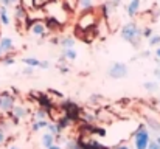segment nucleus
<instances>
[{"instance_id":"nucleus-47","label":"nucleus","mask_w":160,"mask_h":149,"mask_svg":"<svg viewBox=\"0 0 160 149\" xmlns=\"http://www.w3.org/2000/svg\"><path fill=\"white\" fill-rule=\"evenodd\" d=\"M159 102H160V99H159Z\"/></svg>"},{"instance_id":"nucleus-14","label":"nucleus","mask_w":160,"mask_h":149,"mask_svg":"<svg viewBox=\"0 0 160 149\" xmlns=\"http://www.w3.org/2000/svg\"><path fill=\"white\" fill-rule=\"evenodd\" d=\"M145 126L149 129V131H154L157 135L160 134V121L156 118H151V117H146L145 118Z\"/></svg>"},{"instance_id":"nucleus-17","label":"nucleus","mask_w":160,"mask_h":149,"mask_svg":"<svg viewBox=\"0 0 160 149\" xmlns=\"http://www.w3.org/2000/svg\"><path fill=\"white\" fill-rule=\"evenodd\" d=\"M75 37L73 36H64V37H61L59 39V45H61V48L65 50V48H73L75 47Z\"/></svg>"},{"instance_id":"nucleus-25","label":"nucleus","mask_w":160,"mask_h":149,"mask_svg":"<svg viewBox=\"0 0 160 149\" xmlns=\"http://www.w3.org/2000/svg\"><path fill=\"white\" fill-rule=\"evenodd\" d=\"M64 5L67 6V9L72 12V11H76V6H78V0H62Z\"/></svg>"},{"instance_id":"nucleus-46","label":"nucleus","mask_w":160,"mask_h":149,"mask_svg":"<svg viewBox=\"0 0 160 149\" xmlns=\"http://www.w3.org/2000/svg\"><path fill=\"white\" fill-rule=\"evenodd\" d=\"M159 68H160V62H159Z\"/></svg>"},{"instance_id":"nucleus-24","label":"nucleus","mask_w":160,"mask_h":149,"mask_svg":"<svg viewBox=\"0 0 160 149\" xmlns=\"http://www.w3.org/2000/svg\"><path fill=\"white\" fill-rule=\"evenodd\" d=\"M143 87H145L148 92H151V93H154V92H157V90H159V84H157V82H152V81L145 82V84H143Z\"/></svg>"},{"instance_id":"nucleus-43","label":"nucleus","mask_w":160,"mask_h":149,"mask_svg":"<svg viewBox=\"0 0 160 149\" xmlns=\"http://www.w3.org/2000/svg\"><path fill=\"white\" fill-rule=\"evenodd\" d=\"M17 2H19V0H9V6H11V5H16Z\"/></svg>"},{"instance_id":"nucleus-5","label":"nucleus","mask_w":160,"mask_h":149,"mask_svg":"<svg viewBox=\"0 0 160 149\" xmlns=\"http://www.w3.org/2000/svg\"><path fill=\"white\" fill-rule=\"evenodd\" d=\"M129 73V68L124 62H113L109 68H107V75L112 79H123L126 78Z\"/></svg>"},{"instance_id":"nucleus-30","label":"nucleus","mask_w":160,"mask_h":149,"mask_svg":"<svg viewBox=\"0 0 160 149\" xmlns=\"http://www.w3.org/2000/svg\"><path fill=\"white\" fill-rule=\"evenodd\" d=\"M14 62H16V59H14L12 56H8V57L3 59V64H5V65H12Z\"/></svg>"},{"instance_id":"nucleus-38","label":"nucleus","mask_w":160,"mask_h":149,"mask_svg":"<svg viewBox=\"0 0 160 149\" xmlns=\"http://www.w3.org/2000/svg\"><path fill=\"white\" fill-rule=\"evenodd\" d=\"M154 76L160 81V68H156V70H154Z\"/></svg>"},{"instance_id":"nucleus-48","label":"nucleus","mask_w":160,"mask_h":149,"mask_svg":"<svg viewBox=\"0 0 160 149\" xmlns=\"http://www.w3.org/2000/svg\"><path fill=\"white\" fill-rule=\"evenodd\" d=\"M159 3H160V0H159Z\"/></svg>"},{"instance_id":"nucleus-36","label":"nucleus","mask_w":160,"mask_h":149,"mask_svg":"<svg viewBox=\"0 0 160 149\" xmlns=\"http://www.w3.org/2000/svg\"><path fill=\"white\" fill-rule=\"evenodd\" d=\"M5 140H6V134H5L3 131H0V145H2Z\"/></svg>"},{"instance_id":"nucleus-16","label":"nucleus","mask_w":160,"mask_h":149,"mask_svg":"<svg viewBox=\"0 0 160 149\" xmlns=\"http://www.w3.org/2000/svg\"><path fill=\"white\" fill-rule=\"evenodd\" d=\"M61 57L64 61H67V62H75L76 57H78V51L75 48H65V50H62V56Z\"/></svg>"},{"instance_id":"nucleus-27","label":"nucleus","mask_w":160,"mask_h":149,"mask_svg":"<svg viewBox=\"0 0 160 149\" xmlns=\"http://www.w3.org/2000/svg\"><path fill=\"white\" fill-rule=\"evenodd\" d=\"M101 101H103V97H101V95H95V93L90 95V102H92V104H100Z\"/></svg>"},{"instance_id":"nucleus-12","label":"nucleus","mask_w":160,"mask_h":149,"mask_svg":"<svg viewBox=\"0 0 160 149\" xmlns=\"http://www.w3.org/2000/svg\"><path fill=\"white\" fill-rule=\"evenodd\" d=\"M41 143H42V148H44V149L52 148L53 145H56V137H54L53 134H50L48 131H45V134H42Z\"/></svg>"},{"instance_id":"nucleus-19","label":"nucleus","mask_w":160,"mask_h":149,"mask_svg":"<svg viewBox=\"0 0 160 149\" xmlns=\"http://www.w3.org/2000/svg\"><path fill=\"white\" fill-rule=\"evenodd\" d=\"M50 120H39V121H31V131L33 132H39L42 129H47Z\"/></svg>"},{"instance_id":"nucleus-44","label":"nucleus","mask_w":160,"mask_h":149,"mask_svg":"<svg viewBox=\"0 0 160 149\" xmlns=\"http://www.w3.org/2000/svg\"><path fill=\"white\" fill-rule=\"evenodd\" d=\"M9 149H20V148H17V146H11Z\"/></svg>"},{"instance_id":"nucleus-18","label":"nucleus","mask_w":160,"mask_h":149,"mask_svg":"<svg viewBox=\"0 0 160 149\" xmlns=\"http://www.w3.org/2000/svg\"><path fill=\"white\" fill-rule=\"evenodd\" d=\"M0 48H2L3 53H9V51H12V50H14L12 39H9V37H2V39H0Z\"/></svg>"},{"instance_id":"nucleus-11","label":"nucleus","mask_w":160,"mask_h":149,"mask_svg":"<svg viewBox=\"0 0 160 149\" xmlns=\"http://www.w3.org/2000/svg\"><path fill=\"white\" fill-rule=\"evenodd\" d=\"M79 118H81L86 124H93V123H97V113H95V112H89L87 109H79Z\"/></svg>"},{"instance_id":"nucleus-3","label":"nucleus","mask_w":160,"mask_h":149,"mask_svg":"<svg viewBox=\"0 0 160 149\" xmlns=\"http://www.w3.org/2000/svg\"><path fill=\"white\" fill-rule=\"evenodd\" d=\"M100 20V16L97 12V9H92V11H87V12H81V16L78 17V23H76V31H90V30H95L97 23Z\"/></svg>"},{"instance_id":"nucleus-4","label":"nucleus","mask_w":160,"mask_h":149,"mask_svg":"<svg viewBox=\"0 0 160 149\" xmlns=\"http://www.w3.org/2000/svg\"><path fill=\"white\" fill-rule=\"evenodd\" d=\"M151 131L145 124H138V127L132 132V142L135 149H148V145L151 142Z\"/></svg>"},{"instance_id":"nucleus-2","label":"nucleus","mask_w":160,"mask_h":149,"mask_svg":"<svg viewBox=\"0 0 160 149\" xmlns=\"http://www.w3.org/2000/svg\"><path fill=\"white\" fill-rule=\"evenodd\" d=\"M121 39L129 42L132 47L138 48L142 44V39H143V30L135 22H129L121 27Z\"/></svg>"},{"instance_id":"nucleus-23","label":"nucleus","mask_w":160,"mask_h":149,"mask_svg":"<svg viewBox=\"0 0 160 149\" xmlns=\"http://www.w3.org/2000/svg\"><path fill=\"white\" fill-rule=\"evenodd\" d=\"M0 20L3 25H9V17H8V9L6 6H2L0 8Z\"/></svg>"},{"instance_id":"nucleus-9","label":"nucleus","mask_w":160,"mask_h":149,"mask_svg":"<svg viewBox=\"0 0 160 149\" xmlns=\"http://www.w3.org/2000/svg\"><path fill=\"white\" fill-rule=\"evenodd\" d=\"M31 120H33V121H39V120H50L48 109H47V107H44V106L36 107V109L31 112Z\"/></svg>"},{"instance_id":"nucleus-26","label":"nucleus","mask_w":160,"mask_h":149,"mask_svg":"<svg viewBox=\"0 0 160 149\" xmlns=\"http://www.w3.org/2000/svg\"><path fill=\"white\" fill-rule=\"evenodd\" d=\"M148 42H149V47H157V45H160V34H152L148 39Z\"/></svg>"},{"instance_id":"nucleus-28","label":"nucleus","mask_w":160,"mask_h":149,"mask_svg":"<svg viewBox=\"0 0 160 149\" xmlns=\"http://www.w3.org/2000/svg\"><path fill=\"white\" fill-rule=\"evenodd\" d=\"M33 73H34V68H33V67H25V68L22 70V75H23V76H31Z\"/></svg>"},{"instance_id":"nucleus-15","label":"nucleus","mask_w":160,"mask_h":149,"mask_svg":"<svg viewBox=\"0 0 160 149\" xmlns=\"http://www.w3.org/2000/svg\"><path fill=\"white\" fill-rule=\"evenodd\" d=\"M140 0H131V3L128 5V8H126V12H128V16L129 17H135L137 14H138V9H140Z\"/></svg>"},{"instance_id":"nucleus-33","label":"nucleus","mask_w":160,"mask_h":149,"mask_svg":"<svg viewBox=\"0 0 160 149\" xmlns=\"http://www.w3.org/2000/svg\"><path fill=\"white\" fill-rule=\"evenodd\" d=\"M148 149H160V148H159V145H157L154 140H151V142H149V145H148Z\"/></svg>"},{"instance_id":"nucleus-29","label":"nucleus","mask_w":160,"mask_h":149,"mask_svg":"<svg viewBox=\"0 0 160 149\" xmlns=\"http://www.w3.org/2000/svg\"><path fill=\"white\" fill-rule=\"evenodd\" d=\"M151 36H152V30H151L149 27L145 28V30H143V37H145V39H149Z\"/></svg>"},{"instance_id":"nucleus-39","label":"nucleus","mask_w":160,"mask_h":149,"mask_svg":"<svg viewBox=\"0 0 160 149\" xmlns=\"http://www.w3.org/2000/svg\"><path fill=\"white\" fill-rule=\"evenodd\" d=\"M2 6H9V0H2Z\"/></svg>"},{"instance_id":"nucleus-31","label":"nucleus","mask_w":160,"mask_h":149,"mask_svg":"<svg viewBox=\"0 0 160 149\" xmlns=\"http://www.w3.org/2000/svg\"><path fill=\"white\" fill-rule=\"evenodd\" d=\"M112 149H131V146H129L128 143H118V145H115Z\"/></svg>"},{"instance_id":"nucleus-32","label":"nucleus","mask_w":160,"mask_h":149,"mask_svg":"<svg viewBox=\"0 0 160 149\" xmlns=\"http://www.w3.org/2000/svg\"><path fill=\"white\" fill-rule=\"evenodd\" d=\"M58 67H59V72H61L62 75H67V73H68V67H67V65H62V64H59Z\"/></svg>"},{"instance_id":"nucleus-20","label":"nucleus","mask_w":160,"mask_h":149,"mask_svg":"<svg viewBox=\"0 0 160 149\" xmlns=\"http://www.w3.org/2000/svg\"><path fill=\"white\" fill-rule=\"evenodd\" d=\"M19 5H20L27 12H30V11H33V9L38 8V6H36V0H19Z\"/></svg>"},{"instance_id":"nucleus-21","label":"nucleus","mask_w":160,"mask_h":149,"mask_svg":"<svg viewBox=\"0 0 160 149\" xmlns=\"http://www.w3.org/2000/svg\"><path fill=\"white\" fill-rule=\"evenodd\" d=\"M45 131H48L50 134H53L54 137H58V135H61V134H62V131H61L59 124H58V123H54V121H50V123H48V126H47V129H45Z\"/></svg>"},{"instance_id":"nucleus-42","label":"nucleus","mask_w":160,"mask_h":149,"mask_svg":"<svg viewBox=\"0 0 160 149\" xmlns=\"http://www.w3.org/2000/svg\"><path fill=\"white\" fill-rule=\"evenodd\" d=\"M154 142H156V143H157V145H159V148H160V135H157V137H156V138H154Z\"/></svg>"},{"instance_id":"nucleus-37","label":"nucleus","mask_w":160,"mask_h":149,"mask_svg":"<svg viewBox=\"0 0 160 149\" xmlns=\"http://www.w3.org/2000/svg\"><path fill=\"white\" fill-rule=\"evenodd\" d=\"M156 57H157L156 61H157V62H160V47H157V48H156Z\"/></svg>"},{"instance_id":"nucleus-22","label":"nucleus","mask_w":160,"mask_h":149,"mask_svg":"<svg viewBox=\"0 0 160 149\" xmlns=\"http://www.w3.org/2000/svg\"><path fill=\"white\" fill-rule=\"evenodd\" d=\"M22 61H23V64H27V67H33V68H36V67L41 65V59L33 57V56H30V57H23Z\"/></svg>"},{"instance_id":"nucleus-6","label":"nucleus","mask_w":160,"mask_h":149,"mask_svg":"<svg viewBox=\"0 0 160 149\" xmlns=\"http://www.w3.org/2000/svg\"><path fill=\"white\" fill-rule=\"evenodd\" d=\"M28 31H30L33 36L44 37V36L48 33V28H47L45 20H30V23H28Z\"/></svg>"},{"instance_id":"nucleus-35","label":"nucleus","mask_w":160,"mask_h":149,"mask_svg":"<svg viewBox=\"0 0 160 149\" xmlns=\"http://www.w3.org/2000/svg\"><path fill=\"white\" fill-rule=\"evenodd\" d=\"M48 2H52V0H36V6H44V5H47Z\"/></svg>"},{"instance_id":"nucleus-1","label":"nucleus","mask_w":160,"mask_h":149,"mask_svg":"<svg viewBox=\"0 0 160 149\" xmlns=\"http://www.w3.org/2000/svg\"><path fill=\"white\" fill-rule=\"evenodd\" d=\"M42 9L45 11L47 19L54 20L58 25H64L70 17V11L67 9V6L64 5L62 0H52L47 5H44Z\"/></svg>"},{"instance_id":"nucleus-40","label":"nucleus","mask_w":160,"mask_h":149,"mask_svg":"<svg viewBox=\"0 0 160 149\" xmlns=\"http://www.w3.org/2000/svg\"><path fill=\"white\" fill-rule=\"evenodd\" d=\"M142 56H145V57H149V56H151V51H143V53H142Z\"/></svg>"},{"instance_id":"nucleus-45","label":"nucleus","mask_w":160,"mask_h":149,"mask_svg":"<svg viewBox=\"0 0 160 149\" xmlns=\"http://www.w3.org/2000/svg\"><path fill=\"white\" fill-rule=\"evenodd\" d=\"M2 54H3V51H2V48H0V57H2Z\"/></svg>"},{"instance_id":"nucleus-7","label":"nucleus","mask_w":160,"mask_h":149,"mask_svg":"<svg viewBox=\"0 0 160 149\" xmlns=\"http://www.w3.org/2000/svg\"><path fill=\"white\" fill-rule=\"evenodd\" d=\"M11 118L14 120V123L20 121V120H25L28 117H31V110L27 107V106H22V104H14L12 110H11Z\"/></svg>"},{"instance_id":"nucleus-13","label":"nucleus","mask_w":160,"mask_h":149,"mask_svg":"<svg viewBox=\"0 0 160 149\" xmlns=\"http://www.w3.org/2000/svg\"><path fill=\"white\" fill-rule=\"evenodd\" d=\"M76 9L79 12H87V11H92L95 9V2L93 0H78V6Z\"/></svg>"},{"instance_id":"nucleus-34","label":"nucleus","mask_w":160,"mask_h":149,"mask_svg":"<svg viewBox=\"0 0 160 149\" xmlns=\"http://www.w3.org/2000/svg\"><path fill=\"white\" fill-rule=\"evenodd\" d=\"M48 67H50V62H48V61H41L39 68H44V70H45V68H48Z\"/></svg>"},{"instance_id":"nucleus-8","label":"nucleus","mask_w":160,"mask_h":149,"mask_svg":"<svg viewBox=\"0 0 160 149\" xmlns=\"http://www.w3.org/2000/svg\"><path fill=\"white\" fill-rule=\"evenodd\" d=\"M16 104V97L11 93H2L0 95V113H11L12 107Z\"/></svg>"},{"instance_id":"nucleus-10","label":"nucleus","mask_w":160,"mask_h":149,"mask_svg":"<svg viewBox=\"0 0 160 149\" xmlns=\"http://www.w3.org/2000/svg\"><path fill=\"white\" fill-rule=\"evenodd\" d=\"M95 113H97V121L112 123V120H115V115H113L112 110H109V109H100V110H97Z\"/></svg>"},{"instance_id":"nucleus-41","label":"nucleus","mask_w":160,"mask_h":149,"mask_svg":"<svg viewBox=\"0 0 160 149\" xmlns=\"http://www.w3.org/2000/svg\"><path fill=\"white\" fill-rule=\"evenodd\" d=\"M48 149H64V148H62L61 145H53L52 148H48Z\"/></svg>"}]
</instances>
